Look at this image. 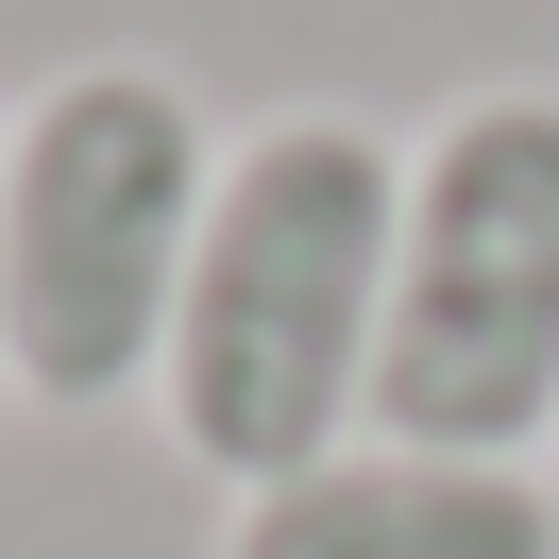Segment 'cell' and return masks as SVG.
Returning a JSON list of instances; mask_svg holds the SVG:
<instances>
[{
  "mask_svg": "<svg viewBox=\"0 0 559 559\" xmlns=\"http://www.w3.org/2000/svg\"><path fill=\"white\" fill-rule=\"evenodd\" d=\"M390 238H407V153L373 119L306 103L221 153L170 356H153V424L187 441V475L272 491V475H322L340 441H373Z\"/></svg>",
  "mask_w": 559,
  "mask_h": 559,
  "instance_id": "6da1fadb",
  "label": "cell"
},
{
  "mask_svg": "<svg viewBox=\"0 0 559 559\" xmlns=\"http://www.w3.org/2000/svg\"><path fill=\"white\" fill-rule=\"evenodd\" d=\"M204 187H221L204 103L187 69H136V51H85L0 119V407L103 424L153 390Z\"/></svg>",
  "mask_w": 559,
  "mask_h": 559,
  "instance_id": "7a4b0ae2",
  "label": "cell"
},
{
  "mask_svg": "<svg viewBox=\"0 0 559 559\" xmlns=\"http://www.w3.org/2000/svg\"><path fill=\"white\" fill-rule=\"evenodd\" d=\"M373 441L525 457L559 441V85H475L407 153L373 340Z\"/></svg>",
  "mask_w": 559,
  "mask_h": 559,
  "instance_id": "3957f363",
  "label": "cell"
},
{
  "mask_svg": "<svg viewBox=\"0 0 559 559\" xmlns=\"http://www.w3.org/2000/svg\"><path fill=\"white\" fill-rule=\"evenodd\" d=\"M221 559H559V491L525 457H424V441H340L322 475L238 491Z\"/></svg>",
  "mask_w": 559,
  "mask_h": 559,
  "instance_id": "277c9868",
  "label": "cell"
}]
</instances>
